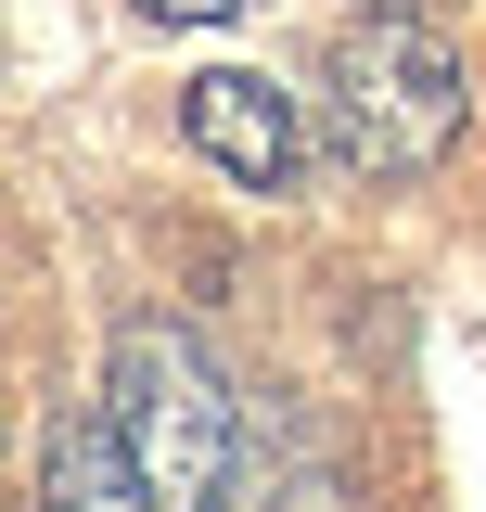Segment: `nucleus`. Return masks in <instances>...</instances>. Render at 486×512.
Instances as JSON below:
<instances>
[{
	"label": "nucleus",
	"instance_id": "f257e3e1",
	"mask_svg": "<svg viewBox=\"0 0 486 512\" xmlns=\"http://www.w3.org/2000/svg\"><path fill=\"white\" fill-rule=\"evenodd\" d=\"M461 116H474V64H461V39L435 13L359 0L333 26V52H320V141H333L346 180H371V192L435 180L461 154Z\"/></svg>",
	"mask_w": 486,
	"mask_h": 512
},
{
	"label": "nucleus",
	"instance_id": "7ed1b4c3",
	"mask_svg": "<svg viewBox=\"0 0 486 512\" xmlns=\"http://www.w3.org/2000/svg\"><path fill=\"white\" fill-rule=\"evenodd\" d=\"M180 128H192V154H205V167H231L243 192H295V167H307L295 103H282L256 64H205V77L180 90Z\"/></svg>",
	"mask_w": 486,
	"mask_h": 512
},
{
	"label": "nucleus",
	"instance_id": "f03ea898",
	"mask_svg": "<svg viewBox=\"0 0 486 512\" xmlns=\"http://www.w3.org/2000/svg\"><path fill=\"white\" fill-rule=\"evenodd\" d=\"M103 423L128 436L154 512H231V487H243V410H231V384H218V359H205L167 308H128L116 320V346H103Z\"/></svg>",
	"mask_w": 486,
	"mask_h": 512
},
{
	"label": "nucleus",
	"instance_id": "20e7f679",
	"mask_svg": "<svg viewBox=\"0 0 486 512\" xmlns=\"http://www.w3.org/2000/svg\"><path fill=\"white\" fill-rule=\"evenodd\" d=\"M39 512H154V487H141V461H128V436L90 410V423H52V448H39Z\"/></svg>",
	"mask_w": 486,
	"mask_h": 512
},
{
	"label": "nucleus",
	"instance_id": "39448f33",
	"mask_svg": "<svg viewBox=\"0 0 486 512\" xmlns=\"http://www.w3.org/2000/svg\"><path fill=\"white\" fill-rule=\"evenodd\" d=\"M154 26H218V13H243V0H141Z\"/></svg>",
	"mask_w": 486,
	"mask_h": 512
}]
</instances>
